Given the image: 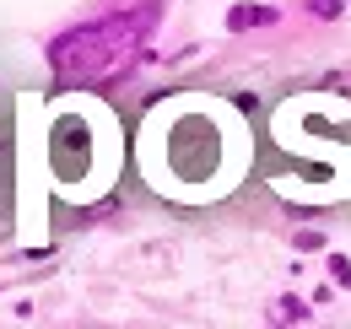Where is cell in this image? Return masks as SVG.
Listing matches in <instances>:
<instances>
[{
	"label": "cell",
	"mask_w": 351,
	"mask_h": 329,
	"mask_svg": "<svg viewBox=\"0 0 351 329\" xmlns=\"http://www.w3.org/2000/svg\"><path fill=\"white\" fill-rule=\"evenodd\" d=\"M303 5L319 16V22H335V16H341V0H303Z\"/></svg>",
	"instance_id": "277c9868"
},
{
	"label": "cell",
	"mask_w": 351,
	"mask_h": 329,
	"mask_svg": "<svg viewBox=\"0 0 351 329\" xmlns=\"http://www.w3.org/2000/svg\"><path fill=\"white\" fill-rule=\"evenodd\" d=\"M330 276H335V287H351V265H346V259H341V254L330 259Z\"/></svg>",
	"instance_id": "5b68a950"
},
{
	"label": "cell",
	"mask_w": 351,
	"mask_h": 329,
	"mask_svg": "<svg viewBox=\"0 0 351 329\" xmlns=\"http://www.w3.org/2000/svg\"><path fill=\"white\" fill-rule=\"evenodd\" d=\"M270 22H281V11H276V5H254V0H249V5H232V11H227V27H232V33H249V27H270Z\"/></svg>",
	"instance_id": "7a4b0ae2"
},
{
	"label": "cell",
	"mask_w": 351,
	"mask_h": 329,
	"mask_svg": "<svg viewBox=\"0 0 351 329\" xmlns=\"http://www.w3.org/2000/svg\"><path fill=\"white\" fill-rule=\"evenodd\" d=\"M157 22H162L157 0H141L130 11L82 22V27H71L49 43V65H54L60 82H114L135 65V54L157 33Z\"/></svg>",
	"instance_id": "6da1fadb"
},
{
	"label": "cell",
	"mask_w": 351,
	"mask_h": 329,
	"mask_svg": "<svg viewBox=\"0 0 351 329\" xmlns=\"http://www.w3.org/2000/svg\"><path fill=\"white\" fill-rule=\"evenodd\" d=\"M276 319H287V324H308V308L298 302V297H281V302H276Z\"/></svg>",
	"instance_id": "3957f363"
}]
</instances>
